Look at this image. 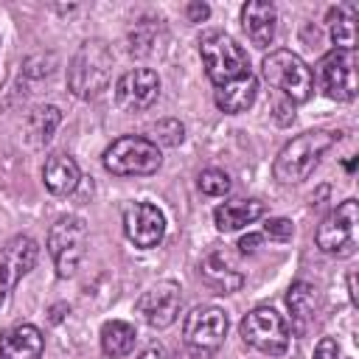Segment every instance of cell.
<instances>
[{"mask_svg":"<svg viewBox=\"0 0 359 359\" xmlns=\"http://www.w3.org/2000/svg\"><path fill=\"white\" fill-rule=\"evenodd\" d=\"M339 137V132H328V129H309L300 132L297 137H292L275 157L272 163V174L280 185H297L303 182L320 163V157L334 146V140Z\"/></svg>","mask_w":359,"mask_h":359,"instance_id":"1","label":"cell"},{"mask_svg":"<svg viewBox=\"0 0 359 359\" xmlns=\"http://www.w3.org/2000/svg\"><path fill=\"white\" fill-rule=\"evenodd\" d=\"M112 79V50L104 39H84L70 59L67 87L76 98H98Z\"/></svg>","mask_w":359,"mask_h":359,"instance_id":"2","label":"cell"},{"mask_svg":"<svg viewBox=\"0 0 359 359\" xmlns=\"http://www.w3.org/2000/svg\"><path fill=\"white\" fill-rule=\"evenodd\" d=\"M261 76L269 87L280 90L292 104H303L311 98L314 93V76L309 70V65L286 50V48H278V50H269L261 62Z\"/></svg>","mask_w":359,"mask_h":359,"instance_id":"3","label":"cell"},{"mask_svg":"<svg viewBox=\"0 0 359 359\" xmlns=\"http://www.w3.org/2000/svg\"><path fill=\"white\" fill-rule=\"evenodd\" d=\"M199 56L213 87H224L250 73V59L244 48L224 31H208L199 42Z\"/></svg>","mask_w":359,"mask_h":359,"instance_id":"4","label":"cell"},{"mask_svg":"<svg viewBox=\"0 0 359 359\" xmlns=\"http://www.w3.org/2000/svg\"><path fill=\"white\" fill-rule=\"evenodd\" d=\"M160 163V149L143 135H123L104 149V168L115 177H149Z\"/></svg>","mask_w":359,"mask_h":359,"instance_id":"5","label":"cell"},{"mask_svg":"<svg viewBox=\"0 0 359 359\" xmlns=\"http://www.w3.org/2000/svg\"><path fill=\"white\" fill-rule=\"evenodd\" d=\"M84 247H87V224L81 216H62L53 222L48 233V252L53 258L59 278L76 275L84 258Z\"/></svg>","mask_w":359,"mask_h":359,"instance_id":"6","label":"cell"},{"mask_svg":"<svg viewBox=\"0 0 359 359\" xmlns=\"http://www.w3.org/2000/svg\"><path fill=\"white\" fill-rule=\"evenodd\" d=\"M238 331H241V337H244L247 345H252L255 351H261L266 356L286 353L289 337H292L286 320L275 309H269V306H258V309L247 311L244 320H241V325H238Z\"/></svg>","mask_w":359,"mask_h":359,"instance_id":"7","label":"cell"},{"mask_svg":"<svg viewBox=\"0 0 359 359\" xmlns=\"http://www.w3.org/2000/svg\"><path fill=\"white\" fill-rule=\"evenodd\" d=\"M356 222H359V208L356 199L339 202L317 227V247L325 255L334 258H348L356 252Z\"/></svg>","mask_w":359,"mask_h":359,"instance_id":"8","label":"cell"},{"mask_svg":"<svg viewBox=\"0 0 359 359\" xmlns=\"http://www.w3.org/2000/svg\"><path fill=\"white\" fill-rule=\"evenodd\" d=\"M227 334V314L216 306H196L182 323V339L196 356H210L219 351Z\"/></svg>","mask_w":359,"mask_h":359,"instance_id":"9","label":"cell"},{"mask_svg":"<svg viewBox=\"0 0 359 359\" xmlns=\"http://www.w3.org/2000/svg\"><path fill=\"white\" fill-rule=\"evenodd\" d=\"M317 79L328 98L351 101L356 95V56L353 50H328L317 62Z\"/></svg>","mask_w":359,"mask_h":359,"instance_id":"10","label":"cell"},{"mask_svg":"<svg viewBox=\"0 0 359 359\" xmlns=\"http://www.w3.org/2000/svg\"><path fill=\"white\" fill-rule=\"evenodd\" d=\"M182 306V294L180 286L174 280H160L154 286H149L140 300L135 303V311L143 317V323H149L151 328H168Z\"/></svg>","mask_w":359,"mask_h":359,"instance_id":"11","label":"cell"},{"mask_svg":"<svg viewBox=\"0 0 359 359\" xmlns=\"http://www.w3.org/2000/svg\"><path fill=\"white\" fill-rule=\"evenodd\" d=\"M157 93H160V76L149 67L126 70L115 84V101L126 112L149 109L157 101Z\"/></svg>","mask_w":359,"mask_h":359,"instance_id":"12","label":"cell"},{"mask_svg":"<svg viewBox=\"0 0 359 359\" xmlns=\"http://www.w3.org/2000/svg\"><path fill=\"white\" fill-rule=\"evenodd\" d=\"M123 233H126V238L135 247L151 250L165 236V219H163V213L154 205H149V202H132L123 210Z\"/></svg>","mask_w":359,"mask_h":359,"instance_id":"13","label":"cell"},{"mask_svg":"<svg viewBox=\"0 0 359 359\" xmlns=\"http://www.w3.org/2000/svg\"><path fill=\"white\" fill-rule=\"evenodd\" d=\"M199 272H202V280H205L216 294H233V292H238V289L244 286V275H241V269H238L233 252L224 250V247L210 250V252L202 258Z\"/></svg>","mask_w":359,"mask_h":359,"instance_id":"14","label":"cell"},{"mask_svg":"<svg viewBox=\"0 0 359 359\" xmlns=\"http://www.w3.org/2000/svg\"><path fill=\"white\" fill-rule=\"evenodd\" d=\"M275 22H278L275 6L266 3V0H250L241 8V25H244L250 42L255 48H261V50L272 45V39H275Z\"/></svg>","mask_w":359,"mask_h":359,"instance_id":"15","label":"cell"},{"mask_svg":"<svg viewBox=\"0 0 359 359\" xmlns=\"http://www.w3.org/2000/svg\"><path fill=\"white\" fill-rule=\"evenodd\" d=\"M39 258V247L34 238L28 236H14L3 250H0V269L8 275V283L17 286L22 280V275H28L34 269Z\"/></svg>","mask_w":359,"mask_h":359,"instance_id":"16","label":"cell"},{"mask_svg":"<svg viewBox=\"0 0 359 359\" xmlns=\"http://www.w3.org/2000/svg\"><path fill=\"white\" fill-rule=\"evenodd\" d=\"M42 351H45V337L31 323L14 325L0 337L3 359H42Z\"/></svg>","mask_w":359,"mask_h":359,"instance_id":"17","label":"cell"},{"mask_svg":"<svg viewBox=\"0 0 359 359\" xmlns=\"http://www.w3.org/2000/svg\"><path fill=\"white\" fill-rule=\"evenodd\" d=\"M264 202L261 199H227L213 210V222L222 233H233L241 230L247 224H252L255 219L264 216Z\"/></svg>","mask_w":359,"mask_h":359,"instance_id":"18","label":"cell"},{"mask_svg":"<svg viewBox=\"0 0 359 359\" xmlns=\"http://www.w3.org/2000/svg\"><path fill=\"white\" fill-rule=\"evenodd\" d=\"M81 174H79V165L70 154H50L42 165V182L50 194L56 196H65V194H73L76 185H79Z\"/></svg>","mask_w":359,"mask_h":359,"instance_id":"19","label":"cell"},{"mask_svg":"<svg viewBox=\"0 0 359 359\" xmlns=\"http://www.w3.org/2000/svg\"><path fill=\"white\" fill-rule=\"evenodd\" d=\"M255 95H258V79L252 73H247V76H241V79H236V81H230L224 87H216L213 98H216V107L222 112L238 115V112H247L252 107Z\"/></svg>","mask_w":359,"mask_h":359,"instance_id":"20","label":"cell"},{"mask_svg":"<svg viewBox=\"0 0 359 359\" xmlns=\"http://www.w3.org/2000/svg\"><path fill=\"white\" fill-rule=\"evenodd\" d=\"M286 306H289V314H292L294 334H306L309 325L317 317V289L306 280H294L286 292Z\"/></svg>","mask_w":359,"mask_h":359,"instance_id":"21","label":"cell"},{"mask_svg":"<svg viewBox=\"0 0 359 359\" xmlns=\"http://www.w3.org/2000/svg\"><path fill=\"white\" fill-rule=\"evenodd\" d=\"M356 17H359L356 3H339L328 11L331 39H334L337 50H353L356 48Z\"/></svg>","mask_w":359,"mask_h":359,"instance_id":"22","label":"cell"},{"mask_svg":"<svg viewBox=\"0 0 359 359\" xmlns=\"http://www.w3.org/2000/svg\"><path fill=\"white\" fill-rule=\"evenodd\" d=\"M135 325L123 323V320H109L104 323L101 328V351L109 356V359H118V356H126L132 348H135Z\"/></svg>","mask_w":359,"mask_h":359,"instance_id":"23","label":"cell"},{"mask_svg":"<svg viewBox=\"0 0 359 359\" xmlns=\"http://www.w3.org/2000/svg\"><path fill=\"white\" fill-rule=\"evenodd\" d=\"M62 123V112L56 107H36L28 118V132L34 135V143H48Z\"/></svg>","mask_w":359,"mask_h":359,"instance_id":"24","label":"cell"},{"mask_svg":"<svg viewBox=\"0 0 359 359\" xmlns=\"http://www.w3.org/2000/svg\"><path fill=\"white\" fill-rule=\"evenodd\" d=\"M151 42H154V20L135 22V28L129 31V53L146 56L151 50Z\"/></svg>","mask_w":359,"mask_h":359,"instance_id":"25","label":"cell"},{"mask_svg":"<svg viewBox=\"0 0 359 359\" xmlns=\"http://www.w3.org/2000/svg\"><path fill=\"white\" fill-rule=\"evenodd\" d=\"M151 132H154V146L157 143H163V146H177V143H182V137H185V126L180 123V121H174V118H165V121H157L154 126H151Z\"/></svg>","mask_w":359,"mask_h":359,"instance_id":"26","label":"cell"},{"mask_svg":"<svg viewBox=\"0 0 359 359\" xmlns=\"http://www.w3.org/2000/svg\"><path fill=\"white\" fill-rule=\"evenodd\" d=\"M199 191L208 196H224L230 191V177L219 168H205L199 174Z\"/></svg>","mask_w":359,"mask_h":359,"instance_id":"27","label":"cell"},{"mask_svg":"<svg viewBox=\"0 0 359 359\" xmlns=\"http://www.w3.org/2000/svg\"><path fill=\"white\" fill-rule=\"evenodd\" d=\"M264 233H266L269 238H275V241H289L292 233H294V227H292L289 219H283V216H272V219H266Z\"/></svg>","mask_w":359,"mask_h":359,"instance_id":"28","label":"cell"},{"mask_svg":"<svg viewBox=\"0 0 359 359\" xmlns=\"http://www.w3.org/2000/svg\"><path fill=\"white\" fill-rule=\"evenodd\" d=\"M337 356H339V345H337V339L323 337V339L314 345V356H311V359H337Z\"/></svg>","mask_w":359,"mask_h":359,"instance_id":"29","label":"cell"},{"mask_svg":"<svg viewBox=\"0 0 359 359\" xmlns=\"http://www.w3.org/2000/svg\"><path fill=\"white\" fill-rule=\"evenodd\" d=\"M208 14H210L208 3H188V6H185V17H188L191 22H202V20H208Z\"/></svg>","mask_w":359,"mask_h":359,"instance_id":"30","label":"cell"},{"mask_svg":"<svg viewBox=\"0 0 359 359\" xmlns=\"http://www.w3.org/2000/svg\"><path fill=\"white\" fill-rule=\"evenodd\" d=\"M258 244H261V236L250 233V236H244V238L238 241V250H241V252H255V250H258Z\"/></svg>","mask_w":359,"mask_h":359,"instance_id":"31","label":"cell"},{"mask_svg":"<svg viewBox=\"0 0 359 359\" xmlns=\"http://www.w3.org/2000/svg\"><path fill=\"white\" fill-rule=\"evenodd\" d=\"M137 359H165V353H163V348H160V345H151V348H146Z\"/></svg>","mask_w":359,"mask_h":359,"instance_id":"32","label":"cell"},{"mask_svg":"<svg viewBox=\"0 0 359 359\" xmlns=\"http://www.w3.org/2000/svg\"><path fill=\"white\" fill-rule=\"evenodd\" d=\"M348 294H351V303L356 306L359 303V294H356V272H348Z\"/></svg>","mask_w":359,"mask_h":359,"instance_id":"33","label":"cell"},{"mask_svg":"<svg viewBox=\"0 0 359 359\" xmlns=\"http://www.w3.org/2000/svg\"><path fill=\"white\" fill-rule=\"evenodd\" d=\"M8 289H11V283H8V275L0 269V306H3V300H6V294H8Z\"/></svg>","mask_w":359,"mask_h":359,"instance_id":"34","label":"cell"},{"mask_svg":"<svg viewBox=\"0 0 359 359\" xmlns=\"http://www.w3.org/2000/svg\"><path fill=\"white\" fill-rule=\"evenodd\" d=\"M0 359H3V356H0Z\"/></svg>","mask_w":359,"mask_h":359,"instance_id":"35","label":"cell"}]
</instances>
